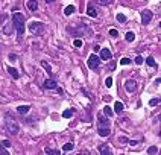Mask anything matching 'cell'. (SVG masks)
Returning a JSON list of instances; mask_svg holds the SVG:
<instances>
[{
  "instance_id": "1",
  "label": "cell",
  "mask_w": 161,
  "mask_h": 155,
  "mask_svg": "<svg viewBox=\"0 0 161 155\" xmlns=\"http://www.w3.org/2000/svg\"><path fill=\"white\" fill-rule=\"evenodd\" d=\"M12 21L17 27V32H19V35L21 36L24 34V15L20 14V12H15L12 14Z\"/></svg>"
},
{
  "instance_id": "2",
  "label": "cell",
  "mask_w": 161,
  "mask_h": 155,
  "mask_svg": "<svg viewBox=\"0 0 161 155\" xmlns=\"http://www.w3.org/2000/svg\"><path fill=\"white\" fill-rule=\"evenodd\" d=\"M99 64H100V59L97 58V55H90V56H88V61H87V66L90 67L91 70H96L97 67H99Z\"/></svg>"
},
{
  "instance_id": "3",
  "label": "cell",
  "mask_w": 161,
  "mask_h": 155,
  "mask_svg": "<svg viewBox=\"0 0 161 155\" xmlns=\"http://www.w3.org/2000/svg\"><path fill=\"white\" fill-rule=\"evenodd\" d=\"M29 29H31V32L32 34H37V35H41L44 31V24L43 23H37V21H32L31 24H29Z\"/></svg>"
},
{
  "instance_id": "4",
  "label": "cell",
  "mask_w": 161,
  "mask_h": 155,
  "mask_svg": "<svg viewBox=\"0 0 161 155\" xmlns=\"http://www.w3.org/2000/svg\"><path fill=\"white\" fill-rule=\"evenodd\" d=\"M110 122H100L99 128H97V131H99V135L102 137H106V135H110Z\"/></svg>"
},
{
  "instance_id": "5",
  "label": "cell",
  "mask_w": 161,
  "mask_h": 155,
  "mask_svg": "<svg viewBox=\"0 0 161 155\" xmlns=\"http://www.w3.org/2000/svg\"><path fill=\"white\" fill-rule=\"evenodd\" d=\"M6 126H8V131H9L11 134H17V132H19V125H17V122L11 120L9 116L6 117Z\"/></svg>"
},
{
  "instance_id": "6",
  "label": "cell",
  "mask_w": 161,
  "mask_h": 155,
  "mask_svg": "<svg viewBox=\"0 0 161 155\" xmlns=\"http://www.w3.org/2000/svg\"><path fill=\"white\" fill-rule=\"evenodd\" d=\"M150 20H152V12L149 11V9L143 11V12H141V23L146 26V24H149V23H150Z\"/></svg>"
},
{
  "instance_id": "7",
  "label": "cell",
  "mask_w": 161,
  "mask_h": 155,
  "mask_svg": "<svg viewBox=\"0 0 161 155\" xmlns=\"http://www.w3.org/2000/svg\"><path fill=\"white\" fill-rule=\"evenodd\" d=\"M125 87H126V91H129V93H134V91H135V88H137V84H135V81H134V79H129Z\"/></svg>"
},
{
  "instance_id": "8",
  "label": "cell",
  "mask_w": 161,
  "mask_h": 155,
  "mask_svg": "<svg viewBox=\"0 0 161 155\" xmlns=\"http://www.w3.org/2000/svg\"><path fill=\"white\" fill-rule=\"evenodd\" d=\"M111 56H113V53L110 52V49H102L100 50V59L106 61V59H110Z\"/></svg>"
},
{
  "instance_id": "9",
  "label": "cell",
  "mask_w": 161,
  "mask_h": 155,
  "mask_svg": "<svg viewBox=\"0 0 161 155\" xmlns=\"http://www.w3.org/2000/svg\"><path fill=\"white\" fill-rule=\"evenodd\" d=\"M44 87H46L47 90H55V88H58L56 82L53 81V79H47L46 82H44Z\"/></svg>"
},
{
  "instance_id": "10",
  "label": "cell",
  "mask_w": 161,
  "mask_h": 155,
  "mask_svg": "<svg viewBox=\"0 0 161 155\" xmlns=\"http://www.w3.org/2000/svg\"><path fill=\"white\" fill-rule=\"evenodd\" d=\"M28 8L31 9V11H37V9H38V2H37V0H29V2H28Z\"/></svg>"
},
{
  "instance_id": "11",
  "label": "cell",
  "mask_w": 161,
  "mask_h": 155,
  "mask_svg": "<svg viewBox=\"0 0 161 155\" xmlns=\"http://www.w3.org/2000/svg\"><path fill=\"white\" fill-rule=\"evenodd\" d=\"M87 14L90 15V17H97V11H96V8H94V6H88V8H87Z\"/></svg>"
},
{
  "instance_id": "12",
  "label": "cell",
  "mask_w": 161,
  "mask_h": 155,
  "mask_svg": "<svg viewBox=\"0 0 161 155\" xmlns=\"http://www.w3.org/2000/svg\"><path fill=\"white\" fill-rule=\"evenodd\" d=\"M29 109H31V106H29V105H21V106L17 108V111L21 113V114H26V113H29Z\"/></svg>"
},
{
  "instance_id": "13",
  "label": "cell",
  "mask_w": 161,
  "mask_h": 155,
  "mask_svg": "<svg viewBox=\"0 0 161 155\" xmlns=\"http://www.w3.org/2000/svg\"><path fill=\"white\" fill-rule=\"evenodd\" d=\"M75 11H76V8H75L73 5H68V6L64 9V14H66V15H70V14H73Z\"/></svg>"
},
{
  "instance_id": "14",
  "label": "cell",
  "mask_w": 161,
  "mask_h": 155,
  "mask_svg": "<svg viewBox=\"0 0 161 155\" xmlns=\"http://www.w3.org/2000/svg\"><path fill=\"white\" fill-rule=\"evenodd\" d=\"M114 111H115V113H122V111H123V104H122V102H115Z\"/></svg>"
},
{
  "instance_id": "15",
  "label": "cell",
  "mask_w": 161,
  "mask_h": 155,
  "mask_svg": "<svg viewBox=\"0 0 161 155\" xmlns=\"http://www.w3.org/2000/svg\"><path fill=\"white\" fill-rule=\"evenodd\" d=\"M75 114V109H66L64 113H62V117H66V119H70L71 116Z\"/></svg>"
},
{
  "instance_id": "16",
  "label": "cell",
  "mask_w": 161,
  "mask_h": 155,
  "mask_svg": "<svg viewBox=\"0 0 161 155\" xmlns=\"http://www.w3.org/2000/svg\"><path fill=\"white\" fill-rule=\"evenodd\" d=\"M103 113H105V116H106V117H111V116H113V108L106 105V106L103 108Z\"/></svg>"
},
{
  "instance_id": "17",
  "label": "cell",
  "mask_w": 161,
  "mask_h": 155,
  "mask_svg": "<svg viewBox=\"0 0 161 155\" xmlns=\"http://www.w3.org/2000/svg\"><path fill=\"white\" fill-rule=\"evenodd\" d=\"M8 71H9L11 75L14 76V79H19V71H17L14 67H8Z\"/></svg>"
},
{
  "instance_id": "18",
  "label": "cell",
  "mask_w": 161,
  "mask_h": 155,
  "mask_svg": "<svg viewBox=\"0 0 161 155\" xmlns=\"http://www.w3.org/2000/svg\"><path fill=\"white\" fill-rule=\"evenodd\" d=\"M146 62H147V66H150V67H157L155 59L152 58V56H147V58H146Z\"/></svg>"
},
{
  "instance_id": "19",
  "label": "cell",
  "mask_w": 161,
  "mask_h": 155,
  "mask_svg": "<svg viewBox=\"0 0 161 155\" xmlns=\"http://www.w3.org/2000/svg\"><path fill=\"white\" fill-rule=\"evenodd\" d=\"M100 154L102 155H108V154H111V149L108 148V146H102V148H100Z\"/></svg>"
},
{
  "instance_id": "20",
  "label": "cell",
  "mask_w": 161,
  "mask_h": 155,
  "mask_svg": "<svg viewBox=\"0 0 161 155\" xmlns=\"http://www.w3.org/2000/svg\"><path fill=\"white\" fill-rule=\"evenodd\" d=\"M71 149H73V143H66L64 146H62V151H66V152H68Z\"/></svg>"
},
{
  "instance_id": "21",
  "label": "cell",
  "mask_w": 161,
  "mask_h": 155,
  "mask_svg": "<svg viewBox=\"0 0 161 155\" xmlns=\"http://www.w3.org/2000/svg\"><path fill=\"white\" fill-rule=\"evenodd\" d=\"M46 154H47V155H59L61 151H55V149H49V148H47V149H46Z\"/></svg>"
},
{
  "instance_id": "22",
  "label": "cell",
  "mask_w": 161,
  "mask_h": 155,
  "mask_svg": "<svg viewBox=\"0 0 161 155\" xmlns=\"http://www.w3.org/2000/svg\"><path fill=\"white\" fill-rule=\"evenodd\" d=\"M117 21L125 23V21H126V15H123V14H117Z\"/></svg>"
},
{
  "instance_id": "23",
  "label": "cell",
  "mask_w": 161,
  "mask_h": 155,
  "mask_svg": "<svg viewBox=\"0 0 161 155\" xmlns=\"http://www.w3.org/2000/svg\"><path fill=\"white\" fill-rule=\"evenodd\" d=\"M41 66H43V67H44V70H47V71H49V73H50V71H52V69H50V66H49V64H47V62H46V61H43V62H41Z\"/></svg>"
},
{
  "instance_id": "24",
  "label": "cell",
  "mask_w": 161,
  "mask_h": 155,
  "mask_svg": "<svg viewBox=\"0 0 161 155\" xmlns=\"http://www.w3.org/2000/svg\"><path fill=\"white\" fill-rule=\"evenodd\" d=\"M158 104H160V99H152L150 102H149V105H150V106H157Z\"/></svg>"
},
{
  "instance_id": "25",
  "label": "cell",
  "mask_w": 161,
  "mask_h": 155,
  "mask_svg": "<svg viewBox=\"0 0 161 155\" xmlns=\"http://www.w3.org/2000/svg\"><path fill=\"white\" fill-rule=\"evenodd\" d=\"M120 64H123V66H126V64H131V59H129V58H122V59H120Z\"/></svg>"
},
{
  "instance_id": "26",
  "label": "cell",
  "mask_w": 161,
  "mask_h": 155,
  "mask_svg": "<svg viewBox=\"0 0 161 155\" xmlns=\"http://www.w3.org/2000/svg\"><path fill=\"white\" fill-rule=\"evenodd\" d=\"M126 40L128 41H134V32H128L126 34Z\"/></svg>"
},
{
  "instance_id": "27",
  "label": "cell",
  "mask_w": 161,
  "mask_h": 155,
  "mask_svg": "<svg viewBox=\"0 0 161 155\" xmlns=\"http://www.w3.org/2000/svg\"><path fill=\"white\" fill-rule=\"evenodd\" d=\"M149 154H157L158 152V148H155V146H152V148H149V151H147Z\"/></svg>"
},
{
  "instance_id": "28",
  "label": "cell",
  "mask_w": 161,
  "mask_h": 155,
  "mask_svg": "<svg viewBox=\"0 0 161 155\" xmlns=\"http://www.w3.org/2000/svg\"><path fill=\"white\" fill-rule=\"evenodd\" d=\"M105 84H106V87H111V85H113V78H106Z\"/></svg>"
},
{
  "instance_id": "29",
  "label": "cell",
  "mask_w": 161,
  "mask_h": 155,
  "mask_svg": "<svg viewBox=\"0 0 161 155\" xmlns=\"http://www.w3.org/2000/svg\"><path fill=\"white\" fill-rule=\"evenodd\" d=\"M110 34H111V36H114V38H115V36H119V32L115 31V29H111V31H110Z\"/></svg>"
},
{
  "instance_id": "30",
  "label": "cell",
  "mask_w": 161,
  "mask_h": 155,
  "mask_svg": "<svg viewBox=\"0 0 161 155\" xmlns=\"http://www.w3.org/2000/svg\"><path fill=\"white\" fill-rule=\"evenodd\" d=\"M75 46H76V47H80V46H82V41H80V40H75V43H73Z\"/></svg>"
},
{
  "instance_id": "31",
  "label": "cell",
  "mask_w": 161,
  "mask_h": 155,
  "mask_svg": "<svg viewBox=\"0 0 161 155\" xmlns=\"http://www.w3.org/2000/svg\"><path fill=\"white\" fill-rule=\"evenodd\" d=\"M141 62H143V58L141 56H137L135 58V64H141Z\"/></svg>"
},
{
  "instance_id": "32",
  "label": "cell",
  "mask_w": 161,
  "mask_h": 155,
  "mask_svg": "<svg viewBox=\"0 0 161 155\" xmlns=\"http://www.w3.org/2000/svg\"><path fill=\"white\" fill-rule=\"evenodd\" d=\"M100 2H102V5H110L113 0H100Z\"/></svg>"
},
{
  "instance_id": "33",
  "label": "cell",
  "mask_w": 161,
  "mask_h": 155,
  "mask_svg": "<svg viewBox=\"0 0 161 155\" xmlns=\"http://www.w3.org/2000/svg\"><path fill=\"white\" fill-rule=\"evenodd\" d=\"M2 143H3V146H5V148H8V146H11V143H9V141H8V140H3Z\"/></svg>"
},
{
  "instance_id": "34",
  "label": "cell",
  "mask_w": 161,
  "mask_h": 155,
  "mask_svg": "<svg viewBox=\"0 0 161 155\" xmlns=\"http://www.w3.org/2000/svg\"><path fill=\"white\" fill-rule=\"evenodd\" d=\"M0 154H3V155H9V152H8L6 149H3V148L0 149Z\"/></svg>"
},
{
  "instance_id": "35",
  "label": "cell",
  "mask_w": 161,
  "mask_h": 155,
  "mask_svg": "<svg viewBox=\"0 0 161 155\" xmlns=\"http://www.w3.org/2000/svg\"><path fill=\"white\" fill-rule=\"evenodd\" d=\"M128 140H126V137H120V143H126Z\"/></svg>"
},
{
  "instance_id": "36",
  "label": "cell",
  "mask_w": 161,
  "mask_h": 155,
  "mask_svg": "<svg viewBox=\"0 0 161 155\" xmlns=\"http://www.w3.org/2000/svg\"><path fill=\"white\" fill-rule=\"evenodd\" d=\"M9 59L14 61V59H17V56H15V55H9Z\"/></svg>"
},
{
  "instance_id": "37",
  "label": "cell",
  "mask_w": 161,
  "mask_h": 155,
  "mask_svg": "<svg viewBox=\"0 0 161 155\" xmlns=\"http://www.w3.org/2000/svg\"><path fill=\"white\" fill-rule=\"evenodd\" d=\"M129 144H131V146H135V144H137V141H135V140H131V141H129Z\"/></svg>"
},
{
  "instance_id": "38",
  "label": "cell",
  "mask_w": 161,
  "mask_h": 155,
  "mask_svg": "<svg viewBox=\"0 0 161 155\" xmlns=\"http://www.w3.org/2000/svg\"><path fill=\"white\" fill-rule=\"evenodd\" d=\"M46 2H47V3H52V2H53V0H46Z\"/></svg>"
}]
</instances>
